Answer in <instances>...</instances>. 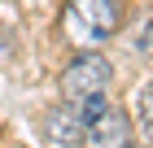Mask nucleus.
<instances>
[{
  "mask_svg": "<svg viewBox=\"0 0 153 148\" xmlns=\"http://www.w3.org/2000/svg\"><path fill=\"white\" fill-rule=\"evenodd\" d=\"M118 0H66V13H61V26L74 44H101L105 35L118 31Z\"/></svg>",
  "mask_w": 153,
  "mask_h": 148,
  "instance_id": "obj_1",
  "label": "nucleus"
},
{
  "mask_svg": "<svg viewBox=\"0 0 153 148\" xmlns=\"http://www.w3.org/2000/svg\"><path fill=\"white\" fill-rule=\"evenodd\" d=\"M109 83H114V70L101 52H83L70 61V70L61 74V91L66 100H92V96H105Z\"/></svg>",
  "mask_w": 153,
  "mask_h": 148,
  "instance_id": "obj_2",
  "label": "nucleus"
},
{
  "mask_svg": "<svg viewBox=\"0 0 153 148\" xmlns=\"http://www.w3.org/2000/svg\"><path fill=\"white\" fill-rule=\"evenodd\" d=\"M83 148H131V118L114 105H105L83 126Z\"/></svg>",
  "mask_w": 153,
  "mask_h": 148,
  "instance_id": "obj_3",
  "label": "nucleus"
},
{
  "mask_svg": "<svg viewBox=\"0 0 153 148\" xmlns=\"http://www.w3.org/2000/svg\"><path fill=\"white\" fill-rule=\"evenodd\" d=\"M83 126H88V113H83L74 100L57 105L53 113L44 118V135L53 144H83Z\"/></svg>",
  "mask_w": 153,
  "mask_h": 148,
  "instance_id": "obj_4",
  "label": "nucleus"
},
{
  "mask_svg": "<svg viewBox=\"0 0 153 148\" xmlns=\"http://www.w3.org/2000/svg\"><path fill=\"white\" fill-rule=\"evenodd\" d=\"M140 126H144V135L153 139V83L140 91Z\"/></svg>",
  "mask_w": 153,
  "mask_h": 148,
  "instance_id": "obj_5",
  "label": "nucleus"
},
{
  "mask_svg": "<svg viewBox=\"0 0 153 148\" xmlns=\"http://www.w3.org/2000/svg\"><path fill=\"white\" fill-rule=\"evenodd\" d=\"M136 48H140V52H149V48H153V26H149V31H140V39H136Z\"/></svg>",
  "mask_w": 153,
  "mask_h": 148,
  "instance_id": "obj_6",
  "label": "nucleus"
},
{
  "mask_svg": "<svg viewBox=\"0 0 153 148\" xmlns=\"http://www.w3.org/2000/svg\"><path fill=\"white\" fill-rule=\"evenodd\" d=\"M131 148H136V144H131Z\"/></svg>",
  "mask_w": 153,
  "mask_h": 148,
  "instance_id": "obj_7",
  "label": "nucleus"
}]
</instances>
